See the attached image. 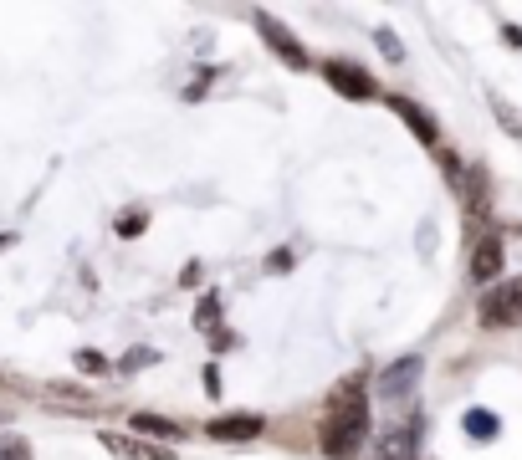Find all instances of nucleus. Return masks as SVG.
Wrapping results in <instances>:
<instances>
[{
    "instance_id": "f257e3e1",
    "label": "nucleus",
    "mask_w": 522,
    "mask_h": 460,
    "mask_svg": "<svg viewBox=\"0 0 522 460\" xmlns=\"http://www.w3.org/2000/svg\"><path fill=\"white\" fill-rule=\"evenodd\" d=\"M369 425H374V409H369V379L364 374H343L333 389H328V404H323V420H318V450L328 460H354L369 440Z\"/></svg>"
},
{
    "instance_id": "f03ea898",
    "label": "nucleus",
    "mask_w": 522,
    "mask_h": 460,
    "mask_svg": "<svg viewBox=\"0 0 522 460\" xmlns=\"http://www.w3.org/2000/svg\"><path fill=\"white\" fill-rule=\"evenodd\" d=\"M476 322H482L487 333L522 328V276H502L497 287H487L482 302H476Z\"/></svg>"
},
{
    "instance_id": "7ed1b4c3",
    "label": "nucleus",
    "mask_w": 522,
    "mask_h": 460,
    "mask_svg": "<svg viewBox=\"0 0 522 460\" xmlns=\"http://www.w3.org/2000/svg\"><path fill=\"white\" fill-rule=\"evenodd\" d=\"M318 77L338 92V98H348V103H374L379 98V82H374V72L364 62L328 57V62H318Z\"/></svg>"
},
{
    "instance_id": "20e7f679",
    "label": "nucleus",
    "mask_w": 522,
    "mask_h": 460,
    "mask_svg": "<svg viewBox=\"0 0 522 460\" xmlns=\"http://www.w3.org/2000/svg\"><path fill=\"white\" fill-rule=\"evenodd\" d=\"M256 31H261V41H267V46H272V52H277L292 72H313V67H318L308 46H302V41L292 36V26H282L272 11H256Z\"/></svg>"
},
{
    "instance_id": "39448f33",
    "label": "nucleus",
    "mask_w": 522,
    "mask_h": 460,
    "mask_svg": "<svg viewBox=\"0 0 522 460\" xmlns=\"http://www.w3.org/2000/svg\"><path fill=\"white\" fill-rule=\"evenodd\" d=\"M420 374H425V358H420V353H405V358H395V363H389L384 374L374 379V394H379L384 404H400V399L415 394Z\"/></svg>"
},
{
    "instance_id": "423d86ee",
    "label": "nucleus",
    "mask_w": 522,
    "mask_h": 460,
    "mask_svg": "<svg viewBox=\"0 0 522 460\" xmlns=\"http://www.w3.org/2000/svg\"><path fill=\"white\" fill-rule=\"evenodd\" d=\"M389 113H395L410 133H415V144H425V149H441V123H435V113L430 108H420L415 98H405V92H389Z\"/></svg>"
},
{
    "instance_id": "0eeeda50",
    "label": "nucleus",
    "mask_w": 522,
    "mask_h": 460,
    "mask_svg": "<svg viewBox=\"0 0 522 460\" xmlns=\"http://www.w3.org/2000/svg\"><path fill=\"white\" fill-rule=\"evenodd\" d=\"M502 266H507V241L497 236V230H487V236L471 246V282L497 287L502 282Z\"/></svg>"
},
{
    "instance_id": "6e6552de",
    "label": "nucleus",
    "mask_w": 522,
    "mask_h": 460,
    "mask_svg": "<svg viewBox=\"0 0 522 460\" xmlns=\"http://www.w3.org/2000/svg\"><path fill=\"white\" fill-rule=\"evenodd\" d=\"M98 445L113 460H174V445H149L144 435H123V430H103Z\"/></svg>"
},
{
    "instance_id": "1a4fd4ad",
    "label": "nucleus",
    "mask_w": 522,
    "mask_h": 460,
    "mask_svg": "<svg viewBox=\"0 0 522 460\" xmlns=\"http://www.w3.org/2000/svg\"><path fill=\"white\" fill-rule=\"evenodd\" d=\"M420 430H425L420 409L410 414L405 425H389V430L379 435V460H420Z\"/></svg>"
},
{
    "instance_id": "9d476101",
    "label": "nucleus",
    "mask_w": 522,
    "mask_h": 460,
    "mask_svg": "<svg viewBox=\"0 0 522 460\" xmlns=\"http://www.w3.org/2000/svg\"><path fill=\"white\" fill-rule=\"evenodd\" d=\"M261 430H267V420H261V414H215V420L205 425V435H210V440H221V445L256 440Z\"/></svg>"
},
{
    "instance_id": "9b49d317",
    "label": "nucleus",
    "mask_w": 522,
    "mask_h": 460,
    "mask_svg": "<svg viewBox=\"0 0 522 460\" xmlns=\"http://www.w3.org/2000/svg\"><path fill=\"white\" fill-rule=\"evenodd\" d=\"M128 430H134V435H149V440H164V445H180V440H185V425H180V420H164V414H154V409L128 414Z\"/></svg>"
},
{
    "instance_id": "f8f14e48",
    "label": "nucleus",
    "mask_w": 522,
    "mask_h": 460,
    "mask_svg": "<svg viewBox=\"0 0 522 460\" xmlns=\"http://www.w3.org/2000/svg\"><path fill=\"white\" fill-rule=\"evenodd\" d=\"M461 430H466L471 440H482V445H487V440L502 435V420H497L492 409H466V414H461Z\"/></svg>"
},
{
    "instance_id": "ddd939ff",
    "label": "nucleus",
    "mask_w": 522,
    "mask_h": 460,
    "mask_svg": "<svg viewBox=\"0 0 522 460\" xmlns=\"http://www.w3.org/2000/svg\"><path fill=\"white\" fill-rule=\"evenodd\" d=\"M72 368H77V374H87V379H108L113 374V358L98 353V348H77L72 353Z\"/></svg>"
},
{
    "instance_id": "4468645a",
    "label": "nucleus",
    "mask_w": 522,
    "mask_h": 460,
    "mask_svg": "<svg viewBox=\"0 0 522 460\" xmlns=\"http://www.w3.org/2000/svg\"><path fill=\"white\" fill-rule=\"evenodd\" d=\"M487 103H492V113H497L502 133H507V138H522V118H517V108L502 98V92H487Z\"/></svg>"
},
{
    "instance_id": "2eb2a0df",
    "label": "nucleus",
    "mask_w": 522,
    "mask_h": 460,
    "mask_svg": "<svg viewBox=\"0 0 522 460\" xmlns=\"http://www.w3.org/2000/svg\"><path fill=\"white\" fill-rule=\"evenodd\" d=\"M195 328H200V333H215V328H221V292H205V297H200Z\"/></svg>"
},
{
    "instance_id": "dca6fc26",
    "label": "nucleus",
    "mask_w": 522,
    "mask_h": 460,
    "mask_svg": "<svg viewBox=\"0 0 522 460\" xmlns=\"http://www.w3.org/2000/svg\"><path fill=\"white\" fill-rule=\"evenodd\" d=\"M149 363H159V348H144V343H139V348H128V353L118 358V374H144Z\"/></svg>"
},
{
    "instance_id": "f3484780",
    "label": "nucleus",
    "mask_w": 522,
    "mask_h": 460,
    "mask_svg": "<svg viewBox=\"0 0 522 460\" xmlns=\"http://www.w3.org/2000/svg\"><path fill=\"white\" fill-rule=\"evenodd\" d=\"M374 46L384 52V62H389V67H400V62H405V46H400V36L389 31V26H379V31H374Z\"/></svg>"
},
{
    "instance_id": "a211bd4d",
    "label": "nucleus",
    "mask_w": 522,
    "mask_h": 460,
    "mask_svg": "<svg viewBox=\"0 0 522 460\" xmlns=\"http://www.w3.org/2000/svg\"><path fill=\"white\" fill-rule=\"evenodd\" d=\"M144 225H149V210L134 205V210H123V215H118V236H123V241H134V236H144Z\"/></svg>"
},
{
    "instance_id": "6ab92c4d",
    "label": "nucleus",
    "mask_w": 522,
    "mask_h": 460,
    "mask_svg": "<svg viewBox=\"0 0 522 460\" xmlns=\"http://www.w3.org/2000/svg\"><path fill=\"white\" fill-rule=\"evenodd\" d=\"M0 460H36V455H31V440L16 435V430H11V435H0Z\"/></svg>"
},
{
    "instance_id": "aec40b11",
    "label": "nucleus",
    "mask_w": 522,
    "mask_h": 460,
    "mask_svg": "<svg viewBox=\"0 0 522 460\" xmlns=\"http://www.w3.org/2000/svg\"><path fill=\"white\" fill-rule=\"evenodd\" d=\"M200 276H205V266H200V261H185V271H180V287H190V292H195V287H200Z\"/></svg>"
},
{
    "instance_id": "412c9836",
    "label": "nucleus",
    "mask_w": 522,
    "mask_h": 460,
    "mask_svg": "<svg viewBox=\"0 0 522 460\" xmlns=\"http://www.w3.org/2000/svg\"><path fill=\"white\" fill-rule=\"evenodd\" d=\"M210 348H215V353H226V348H236V333H231V328H215V333H210Z\"/></svg>"
},
{
    "instance_id": "4be33fe9",
    "label": "nucleus",
    "mask_w": 522,
    "mask_h": 460,
    "mask_svg": "<svg viewBox=\"0 0 522 460\" xmlns=\"http://www.w3.org/2000/svg\"><path fill=\"white\" fill-rule=\"evenodd\" d=\"M205 394L221 399V368H215V363H205Z\"/></svg>"
},
{
    "instance_id": "5701e85b",
    "label": "nucleus",
    "mask_w": 522,
    "mask_h": 460,
    "mask_svg": "<svg viewBox=\"0 0 522 460\" xmlns=\"http://www.w3.org/2000/svg\"><path fill=\"white\" fill-rule=\"evenodd\" d=\"M502 46H507V52H522V26H502Z\"/></svg>"
},
{
    "instance_id": "b1692460",
    "label": "nucleus",
    "mask_w": 522,
    "mask_h": 460,
    "mask_svg": "<svg viewBox=\"0 0 522 460\" xmlns=\"http://www.w3.org/2000/svg\"><path fill=\"white\" fill-rule=\"evenodd\" d=\"M287 266H292V251H272V256H267V271H272V276L287 271Z\"/></svg>"
},
{
    "instance_id": "393cba45",
    "label": "nucleus",
    "mask_w": 522,
    "mask_h": 460,
    "mask_svg": "<svg viewBox=\"0 0 522 460\" xmlns=\"http://www.w3.org/2000/svg\"><path fill=\"white\" fill-rule=\"evenodd\" d=\"M16 246V236H11V230H0V251H11Z\"/></svg>"
},
{
    "instance_id": "a878e982",
    "label": "nucleus",
    "mask_w": 522,
    "mask_h": 460,
    "mask_svg": "<svg viewBox=\"0 0 522 460\" xmlns=\"http://www.w3.org/2000/svg\"><path fill=\"white\" fill-rule=\"evenodd\" d=\"M0 425H11V404H0Z\"/></svg>"
}]
</instances>
